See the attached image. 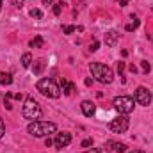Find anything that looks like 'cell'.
Instances as JSON below:
<instances>
[{
  "label": "cell",
  "mask_w": 153,
  "mask_h": 153,
  "mask_svg": "<svg viewBox=\"0 0 153 153\" xmlns=\"http://www.w3.org/2000/svg\"><path fill=\"white\" fill-rule=\"evenodd\" d=\"M30 16L32 18H43V11L41 9H30Z\"/></svg>",
  "instance_id": "19"
},
{
  "label": "cell",
  "mask_w": 153,
  "mask_h": 153,
  "mask_svg": "<svg viewBox=\"0 0 153 153\" xmlns=\"http://www.w3.org/2000/svg\"><path fill=\"white\" fill-rule=\"evenodd\" d=\"M45 144H46V146H52V144H53V141H52L50 137H46V139H45Z\"/></svg>",
  "instance_id": "30"
},
{
  "label": "cell",
  "mask_w": 153,
  "mask_h": 153,
  "mask_svg": "<svg viewBox=\"0 0 153 153\" xmlns=\"http://www.w3.org/2000/svg\"><path fill=\"white\" fill-rule=\"evenodd\" d=\"M22 114H23V117H25V119L34 121V119H39V117L43 116V111H41L39 103L34 100V98H27V100H25V105H23Z\"/></svg>",
  "instance_id": "4"
},
{
  "label": "cell",
  "mask_w": 153,
  "mask_h": 153,
  "mask_svg": "<svg viewBox=\"0 0 153 153\" xmlns=\"http://www.w3.org/2000/svg\"><path fill=\"white\" fill-rule=\"evenodd\" d=\"M62 30H64V34H71V32H75V27L73 25H66Z\"/></svg>",
  "instance_id": "22"
},
{
  "label": "cell",
  "mask_w": 153,
  "mask_h": 153,
  "mask_svg": "<svg viewBox=\"0 0 153 153\" xmlns=\"http://www.w3.org/2000/svg\"><path fill=\"white\" fill-rule=\"evenodd\" d=\"M61 87H62V91H64V94H71L73 91H75V84H71V82H68L66 78H61Z\"/></svg>",
  "instance_id": "12"
},
{
  "label": "cell",
  "mask_w": 153,
  "mask_h": 153,
  "mask_svg": "<svg viewBox=\"0 0 153 153\" xmlns=\"http://www.w3.org/2000/svg\"><path fill=\"white\" fill-rule=\"evenodd\" d=\"M135 103V100L134 98H130V96H116L114 102H112V105H114V109L119 112V114H130L132 111H134V105Z\"/></svg>",
  "instance_id": "5"
},
{
  "label": "cell",
  "mask_w": 153,
  "mask_h": 153,
  "mask_svg": "<svg viewBox=\"0 0 153 153\" xmlns=\"http://www.w3.org/2000/svg\"><path fill=\"white\" fill-rule=\"evenodd\" d=\"M30 46H32V48H41V46H43V38H41V36H36V38L30 41Z\"/></svg>",
  "instance_id": "17"
},
{
  "label": "cell",
  "mask_w": 153,
  "mask_h": 153,
  "mask_svg": "<svg viewBox=\"0 0 153 153\" xmlns=\"http://www.w3.org/2000/svg\"><path fill=\"white\" fill-rule=\"evenodd\" d=\"M62 5H64L62 2H57V4L53 5V14H55V16H59V14H61V11H62Z\"/></svg>",
  "instance_id": "18"
},
{
  "label": "cell",
  "mask_w": 153,
  "mask_h": 153,
  "mask_svg": "<svg viewBox=\"0 0 153 153\" xmlns=\"http://www.w3.org/2000/svg\"><path fill=\"white\" fill-rule=\"evenodd\" d=\"M128 126H130V121H128V117L125 114H119L117 117H114V119L109 123V128H111V132H114V134H125V132L128 130Z\"/></svg>",
  "instance_id": "6"
},
{
  "label": "cell",
  "mask_w": 153,
  "mask_h": 153,
  "mask_svg": "<svg viewBox=\"0 0 153 153\" xmlns=\"http://www.w3.org/2000/svg\"><path fill=\"white\" fill-rule=\"evenodd\" d=\"M89 68H91L93 76H94L98 82H102V84H111V82L114 80V73H112V70H111L109 66L102 64V62H91Z\"/></svg>",
  "instance_id": "2"
},
{
  "label": "cell",
  "mask_w": 153,
  "mask_h": 153,
  "mask_svg": "<svg viewBox=\"0 0 153 153\" xmlns=\"http://www.w3.org/2000/svg\"><path fill=\"white\" fill-rule=\"evenodd\" d=\"M117 39H119V32H117V30H109V32L105 34V45H107V46H116Z\"/></svg>",
  "instance_id": "11"
},
{
  "label": "cell",
  "mask_w": 153,
  "mask_h": 153,
  "mask_svg": "<svg viewBox=\"0 0 153 153\" xmlns=\"http://www.w3.org/2000/svg\"><path fill=\"white\" fill-rule=\"evenodd\" d=\"M36 87H38L39 93L43 96H46V98H59L61 96V89H59L57 82L52 80V78H41Z\"/></svg>",
  "instance_id": "3"
},
{
  "label": "cell",
  "mask_w": 153,
  "mask_h": 153,
  "mask_svg": "<svg viewBox=\"0 0 153 153\" xmlns=\"http://www.w3.org/2000/svg\"><path fill=\"white\" fill-rule=\"evenodd\" d=\"M130 153H144L143 150H135V152H130Z\"/></svg>",
  "instance_id": "34"
},
{
  "label": "cell",
  "mask_w": 153,
  "mask_h": 153,
  "mask_svg": "<svg viewBox=\"0 0 153 153\" xmlns=\"http://www.w3.org/2000/svg\"><path fill=\"white\" fill-rule=\"evenodd\" d=\"M152 98H153V96H152Z\"/></svg>",
  "instance_id": "36"
},
{
  "label": "cell",
  "mask_w": 153,
  "mask_h": 153,
  "mask_svg": "<svg viewBox=\"0 0 153 153\" xmlns=\"http://www.w3.org/2000/svg\"><path fill=\"white\" fill-rule=\"evenodd\" d=\"M45 66H46L45 59H38V61L34 62V66H32V71H34V75H41V71L45 70Z\"/></svg>",
  "instance_id": "13"
},
{
  "label": "cell",
  "mask_w": 153,
  "mask_h": 153,
  "mask_svg": "<svg viewBox=\"0 0 153 153\" xmlns=\"http://www.w3.org/2000/svg\"><path fill=\"white\" fill-rule=\"evenodd\" d=\"M13 84V76L5 71H0V85H11Z\"/></svg>",
  "instance_id": "14"
},
{
  "label": "cell",
  "mask_w": 153,
  "mask_h": 153,
  "mask_svg": "<svg viewBox=\"0 0 153 153\" xmlns=\"http://www.w3.org/2000/svg\"><path fill=\"white\" fill-rule=\"evenodd\" d=\"M70 143H71V134H70V132H61V134H57V137H55V141H53V144H55L57 148H66Z\"/></svg>",
  "instance_id": "8"
},
{
  "label": "cell",
  "mask_w": 153,
  "mask_h": 153,
  "mask_svg": "<svg viewBox=\"0 0 153 153\" xmlns=\"http://www.w3.org/2000/svg\"><path fill=\"white\" fill-rule=\"evenodd\" d=\"M107 152H112V153H126V144H123V143H114V141H109L107 144Z\"/></svg>",
  "instance_id": "9"
},
{
  "label": "cell",
  "mask_w": 153,
  "mask_h": 153,
  "mask_svg": "<svg viewBox=\"0 0 153 153\" xmlns=\"http://www.w3.org/2000/svg\"><path fill=\"white\" fill-rule=\"evenodd\" d=\"M117 71H119V75L125 71V62H117Z\"/></svg>",
  "instance_id": "26"
},
{
  "label": "cell",
  "mask_w": 153,
  "mask_h": 153,
  "mask_svg": "<svg viewBox=\"0 0 153 153\" xmlns=\"http://www.w3.org/2000/svg\"><path fill=\"white\" fill-rule=\"evenodd\" d=\"M141 68H143V71H144V73H150V70H152V66H150V62H148V61H143V62H141Z\"/></svg>",
  "instance_id": "21"
},
{
  "label": "cell",
  "mask_w": 153,
  "mask_h": 153,
  "mask_svg": "<svg viewBox=\"0 0 153 153\" xmlns=\"http://www.w3.org/2000/svg\"><path fill=\"white\" fill-rule=\"evenodd\" d=\"M130 71H132V73H137V68H135V66L132 64V66H130Z\"/></svg>",
  "instance_id": "31"
},
{
  "label": "cell",
  "mask_w": 153,
  "mask_h": 153,
  "mask_svg": "<svg viewBox=\"0 0 153 153\" xmlns=\"http://www.w3.org/2000/svg\"><path fill=\"white\" fill-rule=\"evenodd\" d=\"M80 109H82V114L84 116L91 117V116L94 114V111H96V105H94L93 102H89V100H84V102L80 103Z\"/></svg>",
  "instance_id": "10"
},
{
  "label": "cell",
  "mask_w": 153,
  "mask_h": 153,
  "mask_svg": "<svg viewBox=\"0 0 153 153\" xmlns=\"http://www.w3.org/2000/svg\"><path fill=\"white\" fill-rule=\"evenodd\" d=\"M27 132L34 137H48L50 134L57 132V125L50 121H32L27 126Z\"/></svg>",
  "instance_id": "1"
},
{
  "label": "cell",
  "mask_w": 153,
  "mask_h": 153,
  "mask_svg": "<svg viewBox=\"0 0 153 153\" xmlns=\"http://www.w3.org/2000/svg\"><path fill=\"white\" fill-rule=\"evenodd\" d=\"M4 103H5V109H7V111H11V109H13V105H11V94H9V93H7V94H5V98H4Z\"/></svg>",
  "instance_id": "20"
},
{
  "label": "cell",
  "mask_w": 153,
  "mask_h": 153,
  "mask_svg": "<svg viewBox=\"0 0 153 153\" xmlns=\"http://www.w3.org/2000/svg\"><path fill=\"white\" fill-rule=\"evenodd\" d=\"M93 84V78H85V85H91Z\"/></svg>",
  "instance_id": "32"
},
{
  "label": "cell",
  "mask_w": 153,
  "mask_h": 153,
  "mask_svg": "<svg viewBox=\"0 0 153 153\" xmlns=\"http://www.w3.org/2000/svg\"><path fill=\"white\" fill-rule=\"evenodd\" d=\"M14 100H18V102L23 100V94H22V93H16V94H14Z\"/></svg>",
  "instance_id": "29"
},
{
  "label": "cell",
  "mask_w": 153,
  "mask_h": 153,
  "mask_svg": "<svg viewBox=\"0 0 153 153\" xmlns=\"http://www.w3.org/2000/svg\"><path fill=\"white\" fill-rule=\"evenodd\" d=\"M30 64H32V55L30 53H23L22 55V66L23 68H30Z\"/></svg>",
  "instance_id": "15"
},
{
  "label": "cell",
  "mask_w": 153,
  "mask_h": 153,
  "mask_svg": "<svg viewBox=\"0 0 153 153\" xmlns=\"http://www.w3.org/2000/svg\"><path fill=\"white\" fill-rule=\"evenodd\" d=\"M2 5H4V2H2V0H0V11H2Z\"/></svg>",
  "instance_id": "35"
},
{
  "label": "cell",
  "mask_w": 153,
  "mask_h": 153,
  "mask_svg": "<svg viewBox=\"0 0 153 153\" xmlns=\"http://www.w3.org/2000/svg\"><path fill=\"white\" fill-rule=\"evenodd\" d=\"M132 20H134V22H132V23H128V25L125 27V30H126V32H132V30H135V29L139 27V23H141V22H139L137 18H134V16H132Z\"/></svg>",
  "instance_id": "16"
},
{
  "label": "cell",
  "mask_w": 153,
  "mask_h": 153,
  "mask_svg": "<svg viewBox=\"0 0 153 153\" xmlns=\"http://www.w3.org/2000/svg\"><path fill=\"white\" fill-rule=\"evenodd\" d=\"M84 153H102V150L100 148H93V150H87V152H84Z\"/></svg>",
  "instance_id": "28"
},
{
  "label": "cell",
  "mask_w": 153,
  "mask_h": 153,
  "mask_svg": "<svg viewBox=\"0 0 153 153\" xmlns=\"http://www.w3.org/2000/svg\"><path fill=\"white\" fill-rule=\"evenodd\" d=\"M91 144H93V141H91V139H85V141H82V146H84V148H87V146H91Z\"/></svg>",
  "instance_id": "27"
},
{
  "label": "cell",
  "mask_w": 153,
  "mask_h": 153,
  "mask_svg": "<svg viewBox=\"0 0 153 153\" xmlns=\"http://www.w3.org/2000/svg\"><path fill=\"white\" fill-rule=\"evenodd\" d=\"M45 2V5H48V4H52V0H43Z\"/></svg>",
  "instance_id": "33"
},
{
  "label": "cell",
  "mask_w": 153,
  "mask_h": 153,
  "mask_svg": "<svg viewBox=\"0 0 153 153\" xmlns=\"http://www.w3.org/2000/svg\"><path fill=\"white\" fill-rule=\"evenodd\" d=\"M4 134H5V125H4V119L0 117V139L4 137Z\"/></svg>",
  "instance_id": "24"
},
{
  "label": "cell",
  "mask_w": 153,
  "mask_h": 153,
  "mask_svg": "<svg viewBox=\"0 0 153 153\" xmlns=\"http://www.w3.org/2000/svg\"><path fill=\"white\" fill-rule=\"evenodd\" d=\"M134 100H135V103L148 107V105L152 103V93H150L146 87H137L135 93H134Z\"/></svg>",
  "instance_id": "7"
},
{
  "label": "cell",
  "mask_w": 153,
  "mask_h": 153,
  "mask_svg": "<svg viewBox=\"0 0 153 153\" xmlns=\"http://www.w3.org/2000/svg\"><path fill=\"white\" fill-rule=\"evenodd\" d=\"M98 48H100V43H98V41H93V43H91V46H89V50H91V52H96Z\"/></svg>",
  "instance_id": "23"
},
{
  "label": "cell",
  "mask_w": 153,
  "mask_h": 153,
  "mask_svg": "<svg viewBox=\"0 0 153 153\" xmlns=\"http://www.w3.org/2000/svg\"><path fill=\"white\" fill-rule=\"evenodd\" d=\"M23 2H25V0H13V4H14L18 9H22V7H23Z\"/></svg>",
  "instance_id": "25"
}]
</instances>
